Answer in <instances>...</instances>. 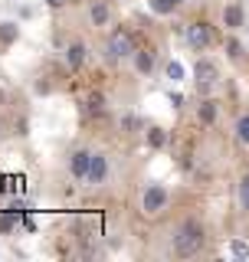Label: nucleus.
Returning <instances> with one entry per match:
<instances>
[{"mask_svg":"<svg viewBox=\"0 0 249 262\" xmlns=\"http://www.w3.org/2000/svg\"><path fill=\"white\" fill-rule=\"evenodd\" d=\"M200 249H203V226L197 220L180 223L177 233H174V256L187 259V256H197Z\"/></svg>","mask_w":249,"mask_h":262,"instance_id":"1","label":"nucleus"},{"mask_svg":"<svg viewBox=\"0 0 249 262\" xmlns=\"http://www.w3.org/2000/svg\"><path fill=\"white\" fill-rule=\"evenodd\" d=\"M105 53H109L112 63H122V59H128V56L138 53V46H134V36L128 30H115L109 36V46H105Z\"/></svg>","mask_w":249,"mask_h":262,"instance_id":"2","label":"nucleus"},{"mask_svg":"<svg viewBox=\"0 0 249 262\" xmlns=\"http://www.w3.org/2000/svg\"><path fill=\"white\" fill-rule=\"evenodd\" d=\"M184 36H187V43H190V49H207L213 43V33H210V26L203 23V20L187 23L184 26Z\"/></svg>","mask_w":249,"mask_h":262,"instance_id":"3","label":"nucleus"},{"mask_svg":"<svg viewBox=\"0 0 249 262\" xmlns=\"http://www.w3.org/2000/svg\"><path fill=\"white\" fill-rule=\"evenodd\" d=\"M167 207V190H164L161 183H151L148 190L141 193V210L144 213H161Z\"/></svg>","mask_w":249,"mask_h":262,"instance_id":"4","label":"nucleus"},{"mask_svg":"<svg viewBox=\"0 0 249 262\" xmlns=\"http://www.w3.org/2000/svg\"><path fill=\"white\" fill-rule=\"evenodd\" d=\"M194 76H197V86H200V88H210V86H217L220 69L210 63V59H200V63L194 66Z\"/></svg>","mask_w":249,"mask_h":262,"instance_id":"5","label":"nucleus"},{"mask_svg":"<svg viewBox=\"0 0 249 262\" xmlns=\"http://www.w3.org/2000/svg\"><path fill=\"white\" fill-rule=\"evenodd\" d=\"M109 180V158L105 154H92V164H89V174H86V183H105Z\"/></svg>","mask_w":249,"mask_h":262,"instance_id":"6","label":"nucleus"},{"mask_svg":"<svg viewBox=\"0 0 249 262\" xmlns=\"http://www.w3.org/2000/svg\"><path fill=\"white\" fill-rule=\"evenodd\" d=\"M89 164H92V151H72V158H69V171H72V177L76 180H86V174H89Z\"/></svg>","mask_w":249,"mask_h":262,"instance_id":"7","label":"nucleus"},{"mask_svg":"<svg viewBox=\"0 0 249 262\" xmlns=\"http://www.w3.org/2000/svg\"><path fill=\"white\" fill-rule=\"evenodd\" d=\"M223 23L230 26V30H240V26L246 23V13H243L240 3H230V7L223 10Z\"/></svg>","mask_w":249,"mask_h":262,"instance_id":"8","label":"nucleus"},{"mask_svg":"<svg viewBox=\"0 0 249 262\" xmlns=\"http://www.w3.org/2000/svg\"><path fill=\"white\" fill-rule=\"evenodd\" d=\"M109 3H105V0H95V3H92V7H89V20H92V23L95 26H105V23H109Z\"/></svg>","mask_w":249,"mask_h":262,"instance_id":"9","label":"nucleus"},{"mask_svg":"<svg viewBox=\"0 0 249 262\" xmlns=\"http://www.w3.org/2000/svg\"><path fill=\"white\" fill-rule=\"evenodd\" d=\"M82 63H86V43H72V46L66 49V66H69V69H79Z\"/></svg>","mask_w":249,"mask_h":262,"instance_id":"10","label":"nucleus"},{"mask_svg":"<svg viewBox=\"0 0 249 262\" xmlns=\"http://www.w3.org/2000/svg\"><path fill=\"white\" fill-rule=\"evenodd\" d=\"M197 118H200L203 125H213V121H217V102H210V98H203V102L197 105Z\"/></svg>","mask_w":249,"mask_h":262,"instance_id":"11","label":"nucleus"},{"mask_svg":"<svg viewBox=\"0 0 249 262\" xmlns=\"http://www.w3.org/2000/svg\"><path fill=\"white\" fill-rule=\"evenodd\" d=\"M134 66H138L141 76H148V72L154 69V53H151V49H138V53H134Z\"/></svg>","mask_w":249,"mask_h":262,"instance_id":"12","label":"nucleus"},{"mask_svg":"<svg viewBox=\"0 0 249 262\" xmlns=\"http://www.w3.org/2000/svg\"><path fill=\"white\" fill-rule=\"evenodd\" d=\"M236 141H240L243 148H249V111H243L240 121H236Z\"/></svg>","mask_w":249,"mask_h":262,"instance_id":"13","label":"nucleus"},{"mask_svg":"<svg viewBox=\"0 0 249 262\" xmlns=\"http://www.w3.org/2000/svg\"><path fill=\"white\" fill-rule=\"evenodd\" d=\"M86 111H89V115H102V111H105V98H102L99 92H92L89 102H86Z\"/></svg>","mask_w":249,"mask_h":262,"instance_id":"14","label":"nucleus"},{"mask_svg":"<svg viewBox=\"0 0 249 262\" xmlns=\"http://www.w3.org/2000/svg\"><path fill=\"white\" fill-rule=\"evenodd\" d=\"M16 23H0V43H3V46H10V43L16 40Z\"/></svg>","mask_w":249,"mask_h":262,"instance_id":"15","label":"nucleus"},{"mask_svg":"<svg viewBox=\"0 0 249 262\" xmlns=\"http://www.w3.org/2000/svg\"><path fill=\"white\" fill-rule=\"evenodd\" d=\"M174 7H177L174 0H151V10H154V13H161V16L174 13Z\"/></svg>","mask_w":249,"mask_h":262,"instance_id":"16","label":"nucleus"},{"mask_svg":"<svg viewBox=\"0 0 249 262\" xmlns=\"http://www.w3.org/2000/svg\"><path fill=\"white\" fill-rule=\"evenodd\" d=\"M148 144L151 148H164V144H167V135H164L161 128H151L148 131Z\"/></svg>","mask_w":249,"mask_h":262,"instance_id":"17","label":"nucleus"},{"mask_svg":"<svg viewBox=\"0 0 249 262\" xmlns=\"http://www.w3.org/2000/svg\"><path fill=\"white\" fill-rule=\"evenodd\" d=\"M240 203H243V210L249 213V174L240 180Z\"/></svg>","mask_w":249,"mask_h":262,"instance_id":"18","label":"nucleus"},{"mask_svg":"<svg viewBox=\"0 0 249 262\" xmlns=\"http://www.w3.org/2000/svg\"><path fill=\"white\" fill-rule=\"evenodd\" d=\"M167 79L180 82V79H184V66H180V63H167Z\"/></svg>","mask_w":249,"mask_h":262,"instance_id":"19","label":"nucleus"},{"mask_svg":"<svg viewBox=\"0 0 249 262\" xmlns=\"http://www.w3.org/2000/svg\"><path fill=\"white\" fill-rule=\"evenodd\" d=\"M230 253H233L236 259H249V246H246V243H240V239H236L233 246H230Z\"/></svg>","mask_w":249,"mask_h":262,"instance_id":"20","label":"nucleus"},{"mask_svg":"<svg viewBox=\"0 0 249 262\" xmlns=\"http://www.w3.org/2000/svg\"><path fill=\"white\" fill-rule=\"evenodd\" d=\"M13 220H16V213L10 210L7 216H0V233H7V230H13Z\"/></svg>","mask_w":249,"mask_h":262,"instance_id":"21","label":"nucleus"},{"mask_svg":"<svg viewBox=\"0 0 249 262\" xmlns=\"http://www.w3.org/2000/svg\"><path fill=\"white\" fill-rule=\"evenodd\" d=\"M122 128H128V131H138V128H141V118L128 115V118H122Z\"/></svg>","mask_w":249,"mask_h":262,"instance_id":"22","label":"nucleus"},{"mask_svg":"<svg viewBox=\"0 0 249 262\" xmlns=\"http://www.w3.org/2000/svg\"><path fill=\"white\" fill-rule=\"evenodd\" d=\"M226 49H230V59H240V43H236V40H230V46H226Z\"/></svg>","mask_w":249,"mask_h":262,"instance_id":"23","label":"nucleus"},{"mask_svg":"<svg viewBox=\"0 0 249 262\" xmlns=\"http://www.w3.org/2000/svg\"><path fill=\"white\" fill-rule=\"evenodd\" d=\"M171 105H174V108H180V105H184V95H177V92H171Z\"/></svg>","mask_w":249,"mask_h":262,"instance_id":"24","label":"nucleus"},{"mask_svg":"<svg viewBox=\"0 0 249 262\" xmlns=\"http://www.w3.org/2000/svg\"><path fill=\"white\" fill-rule=\"evenodd\" d=\"M49 7H62V3H66V0H46Z\"/></svg>","mask_w":249,"mask_h":262,"instance_id":"25","label":"nucleus"},{"mask_svg":"<svg viewBox=\"0 0 249 262\" xmlns=\"http://www.w3.org/2000/svg\"><path fill=\"white\" fill-rule=\"evenodd\" d=\"M174 3H177V7H184V3H187V0H174Z\"/></svg>","mask_w":249,"mask_h":262,"instance_id":"26","label":"nucleus"}]
</instances>
